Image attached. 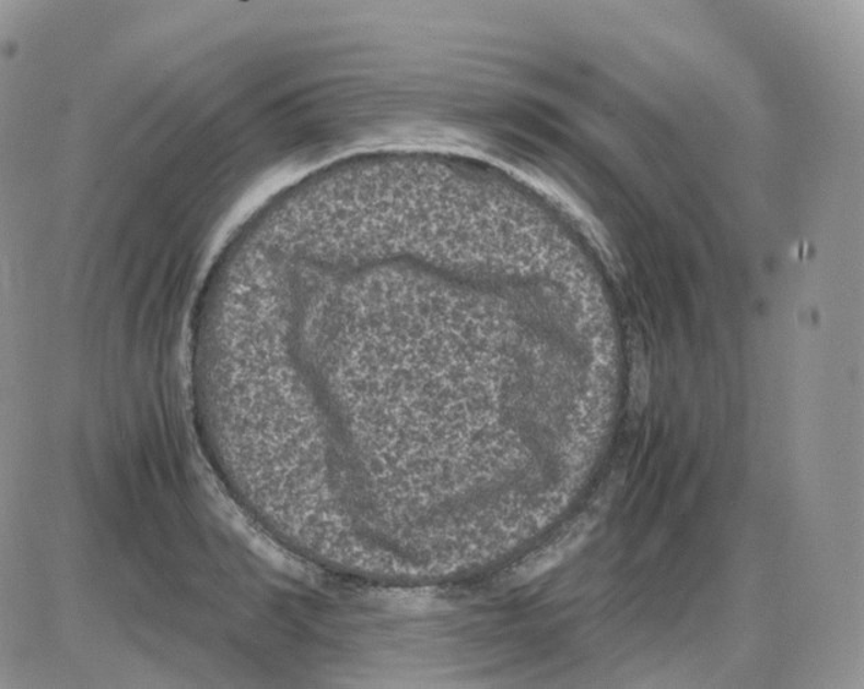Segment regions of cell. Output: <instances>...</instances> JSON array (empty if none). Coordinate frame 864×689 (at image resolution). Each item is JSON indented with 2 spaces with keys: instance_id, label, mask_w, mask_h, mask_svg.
Masks as SVG:
<instances>
[{
  "instance_id": "obj_1",
  "label": "cell",
  "mask_w": 864,
  "mask_h": 689,
  "mask_svg": "<svg viewBox=\"0 0 864 689\" xmlns=\"http://www.w3.org/2000/svg\"><path fill=\"white\" fill-rule=\"evenodd\" d=\"M595 523L596 519L591 517L580 519L558 544L550 546L549 549L536 556L533 561L525 562L522 568H518L516 571V583L528 582V580L546 572L547 569L557 565V562H560L569 551L576 549V546L585 538V535L589 533Z\"/></svg>"
}]
</instances>
